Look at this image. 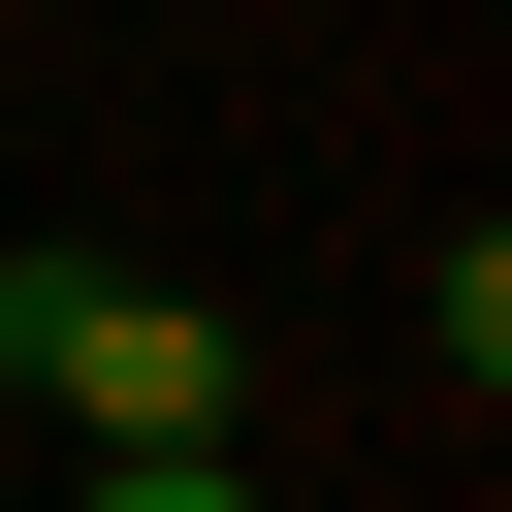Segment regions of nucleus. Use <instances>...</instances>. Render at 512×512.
I'll return each instance as SVG.
<instances>
[{
    "mask_svg": "<svg viewBox=\"0 0 512 512\" xmlns=\"http://www.w3.org/2000/svg\"><path fill=\"white\" fill-rule=\"evenodd\" d=\"M0 384L96 416V448H224V320L192 288H96V256H0Z\"/></svg>",
    "mask_w": 512,
    "mask_h": 512,
    "instance_id": "f257e3e1",
    "label": "nucleus"
},
{
    "mask_svg": "<svg viewBox=\"0 0 512 512\" xmlns=\"http://www.w3.org/2000/svg\"><path fill=\"white\" fill-rule=\"evenodd\" d=\"M64 512H256V480H224V448H128V480H64Z\"/></svg>",
    "mask_w": 512,
    "mask_h": 512,
    "instance_id": "f03ea898",
    "label": "nucleus"
}]
</instances>
